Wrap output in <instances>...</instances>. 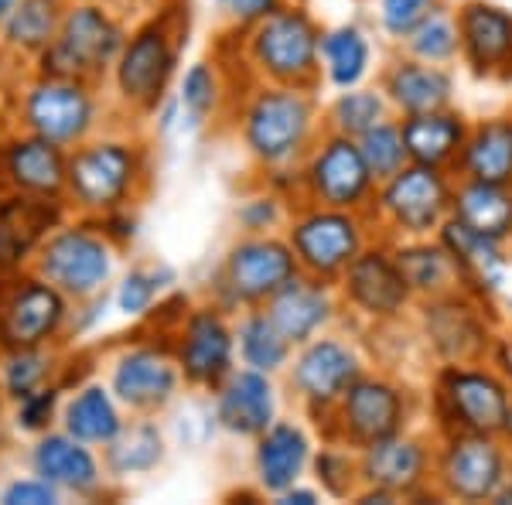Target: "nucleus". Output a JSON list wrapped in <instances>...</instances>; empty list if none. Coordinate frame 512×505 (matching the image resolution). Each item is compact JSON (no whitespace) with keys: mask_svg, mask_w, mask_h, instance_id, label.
<instances>
[{"mask_svg":"<svg viewBox=\"0 0 512 505\" xmlns=\"http://www.w3.org/2000/svg\"><path fill=\"white\" fill-rule=\"evenodd\" d=\"M362 376V359L342 338H311L291 366V389L311 410H332Z\"/></svg>","mask_w":512,"mask_h":505,"instance_id":"a211bd4d","label":"nucleus"},{"mask_svg":"<svg viewBox=\"0 0 512 505\" xmlns=\"http://www.w3.org/2000/svg\"><path fill=\"white\" fill-rule=\"evenodd\" d=\"M246 55L274 86L315 89L321 76V31L301 4H280L274 14L246 28Z\"/></svg>","mask_w":512,"mask_h":505,"instance_id":"423d86ee","label":"nucleus"},{"mask_svg":"<svg viewBox=\"0 0 512 505\" xmlns=\"http://www.w3.org/2000/svg\"><path fill=\"white\" fill-rule=\"evenodd\" d=\"M164 461V434L147 417H137L103 447V468L110 478L147 475Z\"/></svg>","mask_w":512,"mask_h":505,"instance_id":"f704fd0d","label":"nucleus"},{"mask_svg":"<svg viewBox=\"0 0 512 505\" xmlns=\"http://www.w3.org/2000/svg\"><path fill=\"white\" fill-rule=\"evenodd\" d=\"M315 471L318 482L328 495H349L355 485V475H359V461L349 458V451H335V447H325V451L315 458Z\"/></svg>","mask_w":512,"mask_h":505,"instance_id":"de8ad7c7","label":"nucleus"},{"mask_svg":"<svg viewBox=\"0 0 512 505\" xmlns=\"http://www.w3.org/2000/svg\"><path fill=\"white\" fill-rule=\"evenodd\" d=\"M236 219H239V226H243V233L260 236V233H270V229L284 219V205H280L277 195H256L250 202L239 205Z\"/></svg>","mask_w":512,"mask_h":505,"instance_id":"3c124183","label":"nucleus"},{"mask_svg":"<svg viewBox=\"0 0 512 505\" xmlns=\"http://www.w3.org/2000/svg\"><path fill=\"white\" fill-rule=\"evenodd\" d=\"M301 185L304 195L311 198V205L355 212L369 202L376 178L359 151V140L345 134H328L321 144H315V151H308Z\"/></svg>","mask_w":512,"mask_h":505,"instance_id":"ddd939ff","label":"nucleus"},{"mask_svg":"<svg viewBox=\"0 0 512 505\" xmlns=\"http://www.w3.org/2000/svg\"><path fill=\"white\" fill-rule=\"evenodd\" d=\"M454 18L461 55L475 76H512V14L485 0H465Z\"/></svg>","mask_w":512,"mask_h":505,"instance_id":"5701e85b","label":"nucleus"},{"mask_svg":"<svg viewBox=\"0 0 512 505\" xmlns=\"http://www.w3.org/2000/svg\"><path fill=\"white\" fill-rule=\"evenodd\" d=\"M147 181V147L127 137H89L69 151L65 205L86 219L130 209Z\"/></svg>","mask_w":512,"mask_h":505,"instance_id":"f257e3e1","label":"nucleus"},{"mask_svg":"<svg viewBox=\"0 0 512 505\" xmlns=\"http://www.w3.org/2000/svg\"><path fill=\"white\" fill-rule=\"evenodd\" d=\"M117 250L120 246L103 233V226L82 215L79 222H62L55 233H48L31 260V270L79 304L106 294V284L117 270Z\"/></svg>","mask_w":512,"mask_h":505,"instance_id":"20e7f679","label":"nucleus"},{"mask_svg":"<svg viewBox=\"0 0 512 505\" xmlns=\"http://www.w3.org/2000/svg\"><path fill=\"white\" fill-rule=\"evenodd\" d=\"M393 256H396V263H400L410 294H424L434 301V297L454 294L461 287V273L454 267L451 253L444 250L441 239H437V243L400 246Z\"/></svg>","mask_w":512,"mask_h":505,"instance_id":"c9c22d12","label":"nucleus"},{"mask_svg":"<svg viewBox=\"0 0 512 505\" xmlns=\"http://www.w3.org/2000/svg\"><path fill=\"white\" fill-rule=\"evenodd\" d=\"M236 349L243 366L260 369V372H280L291 362V349L294 345L280 335V328L270 321V314L263 308H246L243 321L236 328Z\"/></svg>","mask_w":512,"mask_h":505,"instance_id":"58836bf2","label":"nucleus"},{"mask_svg":"<svg viewBox=\"0 0 512 505\" xmlns=\"http://www.w3.org/2000/svg\"><path fill=\"white\" fill-rule=\"evenodd\" d=\"M437 233H441L444 250L451 253L454 267L461 273V284L472 287L478 294L499 291L502 273H506V256H502L499 239L478 233V229L465 226V222L454 219V215L437 229Z\"/></svg>","mask_w":512,"mask_h":505,"instance_id":"c85d7f7f","label":"nucleus"},{"mask_svg":"<svg viewBox=\"0 0 512 505\" xmlns=\"http://www.w3.org/2000/svg\"><path fill=\"white\" fill-rule=\"evenodd\" d=\"M383 93L403 117H410V113L448 110L454 96V82L448 76V69H441L434 62H420L410 55V59H400L386 69Z\"/></svg>","mask_w":512,"mask_h":505,"instance_id":"c756f323","label":"nucleus"},{"mask_svg":"<svg viewBox=\"0 0 512 505\" xmlns=\"http://www.w3.org/2000/svg\"><path fill=\"white\" fill-rule=\"evenodd\" d=\"M65 11V0H18L11 14L0 21V38L11 52L38 55L52 45Z\"/></svg>","mask_w":512,"mask_h":505,"instance_id":"e433bc0d","label":"nucleus"},{"mask_svg":"<svg viewBox=\"0 0 512 505\" xmlns=\"http://www.w3.org/2000/svg\"><path fill=\"white\" fill-rule=\"evenodd\" d=\"M431 475V454L414 437L393 434L386 441L362 447L359 482L366 488H383L390 495H414Z\"/></svg>","mask_w":512,"mask_h":505,"instance_id":"a878e982","label":"nucleus"},{"mask_svg":"<svg viewBox=\"0 0 512 505\" xmlns=\"http://www.w3.org/2000/svg\"><path fill=\"white\" fill-rule=\"evenodd\" d=\"M89 4H117V0H89Z\"/></svg>","mask_w":512,"mask_h":505,"instance_id":"4d7b16f0","label":"nucleus"},{"mask_svg":"<svg viewBox=\"0 0 512 505\" xmlns=\"http://www.w3.org/2000/svg\"><path fill=\"white\" fill-rule=\"evenodd\" d=\"M18 113L24 130L72 151L93 137L99 123V96L93 82L86 79L38 72V79L28 82V89L21 93Z\"/></svg>","mask_w":512,"mask_h":505,"instance_id":"1a4fd4ad","label":"nucleus"},{"mask_svg":"<svg viewBox=\"0 0 512 505\" xmlns=\"http://www.w3.org/2000/svg\"><path fill=\"white\" fill-rule=\"evenodd\" d=\"M4 403H7V400L0 396V437H4Z\"/></svg>","mask_w":512,"mask_h":505,"instance_id":"6e6d98bb","label":"nucleus"},{"mask_svg":"<svg viewBox=\"0 0 512 505\" xmlns=\"http://www.w3.org/2000/svg\"><path fill=\"white\" fill-rule=\"evenodd\" d=\"M437 417L448 434H489L509 430L512 396L509 386L489 369H472L468 362H451L437 376Z\"/></svg>","mask_w":512,"mask_h":505,"instance_id":"9d476101","label":"nucleus"},{"mask_svg":"<svg viewBox=\"0 0 512 505\" xmlns=\"http://www.w3.org/2000/svg\"><path fill=\"white\" fill-rule=\"evenodd\" d=\"M369 62H373V45L366 31L355 24H342L321 35V69L335 89H352L366 79Z\"/></svg>","mask_w":512,"mask_h":505,"instance_id":"4c0bfd02","label":"nucleus"},{"mask_svg":"<svg viewBox=\"0 0 512 505\" xmlns=\"http://www.w3.org/2000/svg\"><path fill=\"white\" fill-rule=\"evenodd\" d=\"M318 110L311 89L297 86H263L243 103L239 113V137L246 154L260 168H287L308 154L315 140Z\"/></svg>","mask_w":512,"mask_h":505,"instance_id":"f03ea898","label":"nucleus"},{"mask_svg":"<svg viewBox=\"0 0 512 505\" xmlns=\"http://www.w3.org/2000/svg\"><path fill=\"white\" fill-rule=\"evenodd\" d=\"M62 492L52 482H45L41 475H24V478H11L4 488H0V505H59Z\"/></svg>","mask_w":512,"mask_h":505,"instance_id":"09e8293b","label":"nucleus"},{"mask_svg":"<svg viewBox=\"0 0 512 505\" xmlns=\"http://www.w3.org/2000/svg\"><path fill=\"white\" fill-rule=\"evenodd\" d=\"M311 461V441L294 420H274L253 447L256 482L267 495H280L301 482L304 468Z\"/></svg>","mask_w":512,"mask_h":505,"instance_id":"bb28decb","label":"nucleus"},{"mask_svg":"<svg viewBox=\"0 0 512 505\" xmlns=\"http://www.w3.org/2000/svg\"><path fill=\"white\" fill-rule=\"evenodd\" d=\"M403 144L414 164H431V168H451L458 164L461 147H465L468 127L458 113L431 110V113H410L400 120Z\"/></svg>","mask_w":512,"mask_h":505,"instance_id":"2f4dec72","label":"nucleus"},{"mask_svg":"<svg viewBox=\"0 0 512 505\" xmlns=\"http://www.w3.org/2000/svg\"><path fill=\"white\" fill-rule=\"evenodd\" d=\"M410 55L420 62H434V65H448L454 55L461 52V38H458V18L444 7H431V11L420 18L407 35Z\"/></svg>","mask_w":512,"mask_h":505,"instance_id":"a19ab883","label":"nucleus"},{"mask_svg":"<svg viewBox=\"0 0 512 505\" xmlns=\"http://www.w3.org/2000/svg\"><path fill=\"white\" fill-rule=\"evenodd\" d=\"M31 471L52 482L62 495L76 499H99L106 492V468L99 461L96 447L76 441L65 430H45L35 437V447L28 454Z\"/></svg>","mask_w":512,"mask_h":505,"instance_id":"412c9836","label":"nucleus"},{"mask_svg":"<svg viewBox=\"0 0 512 505\" xmlns=\"http://www.w3.org/2000/svg\"><path fill=\"white\" fill-rule=\"evenodd\" d=\"M69 151L21 130L0 144V188L35 198H65Z\"/></svg>","mask_w":512,"mask_h":505,"instance_id":"6ab92c4d","label":"nucleus"},{"mask_svg":"<svg viewBox=\"0 0 512 505\" xmlns=\"http://www.w3.org/2000/svg\"><path fill=\"white\" fill-rule=\"evenodd\" d=\"M216 420L233 437H260L277 420V389L270 372L233 369L226 383L216 389Z\"/></svg>","mask_w":512,"mask_h":505,"instance_id":"b1692460","label":"nucleus"},{"mask_svg":"<svg viewBox=\"0 0 512 505\" xmlns=\"http://www.w3.org/2000/svg\"><path fill=\"white\" fill-rule=\"evenodd\" d=\"M379 120H386V99L373 93V89H342V96L328 110V127L332 134H345L359 140L369 127H376Z\"/></svg>","mask_w":512,"mask_h":505,"instance_id":"79ce46f5","label":"nucleus"},{"mask_svg":"<svg viewBox=\"0 0 512 505\" xmlns=\"http://www.w3.org/2000/svg\"><path fill=\"white\" fill-rule=\"evenodd\" d=\"M181 55V28L175 14H154L123 41L113 62V93L127 110L154 113L164 103Z\"/></svg>","mask_w":512,"mask_h":505,"instance_id":"39448f33","label":"nucleus"},{"mask_svg":"<svg viewBox=\"0 0 512 505\" xmlns=\"http://www.w3.org/2000/svg\"><path fill=\"white\" fill-rule=\"evenodd\" d=\"M62 393H65V383L55 379V383L38 386L35 393H28V396H21L18 403H11L14 427H18L21 434H35V437L45 434V430H52V424L62 413Z\"/></svg>","mask_w":512,"mask_h":505,"instance_id":"49530a36","label":"nucleus"},{"mask_svg":"<svg viewBox=\"0 0 512 505\" xmlns=\"http://www.w3.org/2000/svg\"><path fill=\"white\" fill-rule=\"evenodd\" d=\"M359 151L366 157L369 171H373V178L379 185L410 164L407 144H403V127L393 120H379L376 127H369L366 134L359 137Z\"/></svg>","mask_w":512,"mask_h":505,"instance_id":"37998d69","label":"nucleus"},{"mask_svg":"<svg viewBox=\"0 0 512 505\" xmlns=\"http://www.w3.org/2000/svg\"><path fill=\"white\" fill-rule=\"evenodd\" d=\"M222 99V82H219V69L209 62H195L192 69L185 72L178 89V110L185 113L188 123H205L216 113Z\"/></svg>","mask_w":512,"mask_h":505,"instance_id":"c03bdc74","label":"nucleus"},{"mask_svg":"<svg viewBox=\"0 0 512 505\" xmlns=\"http://www.w3.org/2000/svg\"><path fill=\"white\" fill-rule=\"evenodd\" d=\"M437 482L444 495L461 502L495 499V492L509 482L506 447L489 434H448V444L437 458Z\"/></svg>","mask_w":512,"mask_h":505,"instance_id":"2eb2a0df","label":"nucleus"},{"mask_svg":"<svg viewBox=\"0 0 512 505\" xmlns=\"http://www.w3.org/2000/svg\"><path fill=\"white\" fill-rule=\"evenodd\" d=\"M175 359L181 379L198 389H216L236 369V328L226 321L219 304L195 308L181 318L175 338Z\"/></svg>","mask_w":512,"mask_h":505,"instance_id":"4468645a","label":"nucleus"},{"mask_svg":"<svg viewBox=\"0 0 512 505\" xmlns=\"http://www.w3.org/2000/svg\"><path fill=\"white\" fill-rule=\"evenodd\" d=\"M59 424L65 434L89 447H106L123 430V407L103 383H82L69 400H62Z\"/></svg>","mask_w":512,"mask_h":505,"instance_id":"7c9ffc66","label":"nucleus"},{"mask_svg":"<svg viewBox=\"0 0 512 505\" xmlns=\"http://www.w3.org/2000/svg\"><path fill=\"white\" fill-rule=\"evenodd\" d=\"M181 369L171 349L164 345H130L123 349L110 366V389L120 400L123 410L137 417H151L168 407L178 396Z\"/></svg>","mask_w":512,"mask_h":505,"instance_id":"dca6fc26","label":"nucleus"},{"mask_svg":"<svg viewBox=\"0 0 512 505\" xmlns=\"http://www.w3.org/2000/svg\"><path fill=\"white\" fill-rule=\"evenodd\" d=\"M287 243L301 273L318 280H338L355 256L366 250L362 222L349 209H328V205H308L297 212L287 229Z\"/></svg>","mask_w":512,"mask_h":505,"instance_id":"9b49d317","label":"nucleus"},{"mask_svg":"<svg viewBox=\"0 0 512 505\" xmlns=\"http://www.w3.org/2000/svg\"><path fill=\"white\" fill-rule=\"evenodd\" d=\"M263 311H267L270 321L280 328V335L301 349L304 342L318 338V331L335 318V297H332L328 280L297 273L291 284H284L267 304H263Z\"/></svg>","mask_w":512,"mask_h":505,"instance_id":"393cba45","label":"nucleus"},{"mask_svg":"<svg viewBox=\"0 0 512 505\" xmlns=\"http://www.w3.org/2000/svg\"><path fill=\"white\" fill-rule=\"evenodd\" d=\"M458 168L468 181L512 185V120L492 117L468 130Z\"/></svg>","mask_w":512,"mask_h":505,"instance_id":"473e14b6","label":"nucleus"},{"mask_svg":"<svg viewBox=\"0 0 512 505\" xmlns=\"http://www.w3.org/2000/svg\"><path fill=\"white\" fill-rule=\"evenodd\" d=\"M69 321L72 301L35 270L0 277V352L59 345Z\"/></svg>","mask_w":512,"mask_h":505,"instance_id":"0eeeda50","label":"nucleus"},{"mask_svg":"<svg viewBox=\"0 0 512 505\" xmlns=\"http://www.w3.org/2000/svg\"><path fill=\"white\" fill-rule=\"evenodd\" d=\"M506 434L512 437V413H509V430H506Z\"/></svg>","mask_w":512,"mask_h":505,"instance_id":"13d9d810","label":"nucleus"},{"mask_svg":"<svg viewBox=\"0 0 512 505\" xmlns=\"http://www.w3.org/2000/svg\"><path fill=\"white\" fill-rule=\"evenodd\" d=\"M168 284H175V273L168 267H137L117 284L113 304H117V311H123L127 318H140V314H147L154 308V301H158Z\"/></svg>","mask_w":512,"mask_h":505,"instance_id":"a18cd8bd","label":"nucleus"},{"mask_svg":"<svg viewBox=\"0 0 512 505\" xmlns=\"http://www.w3.org/2000/svg\"><path fill=\"white\" fill-rule=\"evenodd\" d=\"M451 215L478 233L506 243L512 236V185H489V181H461L454 188Z\"/></svg>","mask_w":512,"mask_h":505,"instance_id":"72a5a7b5","label":"nucleus"},{"mask_svg":"<svg viewBox=\"0 0 512 505\" xmlns=\"http://www.w3.org/2000/svg\"><path fill=\"white\" fill-rule=\"evenodd\" d=\"M332 410L338 417L342 441L359 451L393 434H403V424H407V396L376 376L355 379Z\"/></svg>","mask_w":512,"mask_h":505,"instance_id":"f3484780","label":"nucleus"},{"mask_svg":"<svg viewBox=\"0 0 512 505\" xmlns=\"http://www.w3.org/2000/svg\"><path fill=\"white\" fill-rule=\"evenodd\" d=\"M431 7H437V0H379V21L393 38H407Z\"/></svg>","mask_w":512,"mask_h":505,"instance_id":"8fccbe9b","label":"nucleus"},{"mask_svg":"<svg viewBox=\"0 0 512 505\" xmlns=\"http://www.w3.org/2000/svg\"><path fill=\"white\" fill-rule=\"evenodd\" d=\"M454 188L444 168L414 164L400 168L379 188V212L383 219L407 236H431L451 219Z\"/></svg>","mask_w":512,"mask_h":505,"instance_id":"f8f14e48","label":"nucleus"},{"mask_svg":"<svg viewBox=\"0 0 512 505\" xmlns=\"http://www.w3.org/2000/svg\"><path fill=\"white\" fill-rule=\"evenodd\" d=\"M301 273L287 239L270 233L236 239L216 277L219 308H263L280 287Z\"/></svg>","mask_w":512,"mask_h":505,"instance_id":"6e6552de","label":"nucleus"},{"mask_svg":"<svg viewBox=\"0 0 512 505\" xmlns=\"http://www.w3.org/2000/svg\"><path fill=\"white\" fill-rule=\"evenodd\" d=\"M65 198H35L4 192L0 195V277L31 270L38 246L62 226Z\"/></svg>","mask_w":512,"mask_h":505,"instance_id":"aec40b11","label":"nucleus"},{"mask_svg":"<svg viewBox=\"0 0 512 505\" xmlns=\"http://www.w3.org/2000/svg\"><path fill=\"white\" fill-rule=\"evenodd\" d=\"M284 0H226L229 18H233L239 28H253L256 21H263L267 14H274Z\"/></svg>","mask_w":512,"mask_h":505,"instance_id":"603ef678","label":"nucleus"},{"mask_svg":"<svg viewBox=\"0 0 512 505\" xmlns=\"http://www.w3.org/2000/svg\"><path fill=\"white\" fill-rule=\"evenodd\" d=\"M14 7H18V0H0V21H4L7 14L14 11Z\"/></svg>","mask_w":512,"mask_h":505,"instance_id":"5fc2aeb1","label":"nucleus"},{"mask_svg":"<svg viewBox=\"0 0 512 505\" xmlns=\"http://www.w3.org/2000/svg\"><path fill=\"white\" fill-rule=\"evenodd\" d=\"M427 338L448 362H475L489 345V331L472 304L458 301V291L434 297L424 314Z\"/></svg>","mask_w":512,"mask_h":505,"instance_id":"cd10ccee","label":"nucleus"},{"mask_svg":"<svg viewBox=\"0 0 512 505\" xmlns=\"http://www.w3.org/2000/svg\"><path fill=\"white\" fill-rule=\"evenodd\" d=\"M59 352L55 345L45 349H14L0 352V396L7 403H18L21 396L35 393L38 386L55 383L59 376Z\"/></svg>","mask_w":512,"mask_h":505,"instance_id":"ea45409f","label":"nucleus"},{"mask_svg":"<svg viewBox=\"0 0 512 505\" xmlns=\"http://www.w3.org/2000/svg\"><path fill=\"white\" fill-rule=\"evenodd\" d=\"M277 502H280V505H315V502H318V495L311 492V488H297V485H291L287 492H280V495H277Z\"/></svg>","mask_w":512,"mask_h":505,"instance_id":"864d4df0","label":"nucleus"},{"mask_svg":"<svg viewBox=\"0 0 512 505\" xmlns=\"http://www.w3.org/2000/svg\"><path fill=\"white\" fill-rule=\"evenodd\" d=\"M127 28L110 4H89V0H69L62 11L59 31L52 45L38 55V72L45 76H69L96 82L113 72Z\"/></svg>","mask_w":512,"mask_h":505,"instance_id":"7ed1b4c3","label":"nucleus"},{"mask_svg":"<svg viewBox=\"0 0 512 505\" xmlns=\"http://www.w3.org/2000/svg\"><path fill=\"white\" fill-rule=\"evenodd\" d=\"M345 301L366 318L390 321L410 301V287L393 253L386 250H362L342 273Z\"/></svg>","mask_w":512,"mask_h":505,"instance_id":"4be33fe9","label":"nucleus"}]
</instances>
